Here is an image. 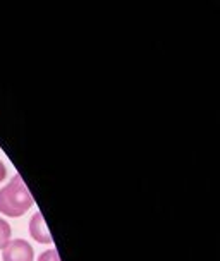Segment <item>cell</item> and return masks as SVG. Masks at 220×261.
Returning a JSON list of instances; mask_svg holds the SVG:
<instances>
[{"label": "cell", "instance_id": "1", "mask_svg": "<svg viewBox=\"0 0 220 261\" xmlns=\"http://www.w3.org/2000/svg\"><path fill=\"white\" fill-rule=\"evenodd\" d=\"M33 196L19 174L11 179L6 188L0 189V213L12 218L22 217L33 206Z\"/></svg>", "mask_w": 220, "mask_h": 261}, {"label": "cell", "instance_id": "2", "mask_svg": "<svg viewBox=\"0 0 220 261\" xmlns=\"http://www.w3.org/2000/svg\"><path fill=\"white\" fill-rule=\"evenodd\" d=\"M4 261H33L35 251L33 246L25 239L9 241V244L4 248Z\"/></svg>", "mask_w": 220, "mask_h": 261}, {"label": "cell", "instance_id": "3", "mask_svg": "<svg viewBox=\"0 0 220 261\" xmlns=\"http://www.w3.org/2000/svg\"><path fill=\"white\" fill-rule=\"evenodd\" d=\"M30 234L36 242L40 244H50L52 242V236H50L48 228H46L45 218L40 212H36L30 220Z\"/></svg>", "mask_w": 220, "mask_h": 261}, {"label": "cell", "instance_id": "4", "mask_svg": "<svg viewBox=\"0 0 220 261\" xmlns=\"http://www.w3.org/2000/svg\"><path fill=\"white\" fill-rule=\"evenodd\" d=\"M9 241H11V225L4 218H0V249L6 248Z\"/></svg>", "mask_w": 220, "mask_h": 261}, {"label": "cell", "instance_id": "5", "mask_svg": "<svg viewBox=\"0 0 220 261\" xmlns=\"http://www.w3.org/2000/svg\"><path fill=\"white\" fill-rule=\"evenodd\" d=\"M38 261H60L57 249H48L38 256Z\"/></svg>", "mask_w": 220, "mask_h": 261}, {"label": "cell", "instance_id": "6", "mask_svg": "<svg viewBox=\"0 0 220 261\" xmlns=\"http://www.w3.org/2000/svg\"><path fill=\"white\" fill-rule=\"evenodd\" d=\"M7 175V170H6V165H4V162L0 160V182H2L4 179H6Z\"/></svg>", "mask_w": 220, "mask_h": 261}]
</instances>
